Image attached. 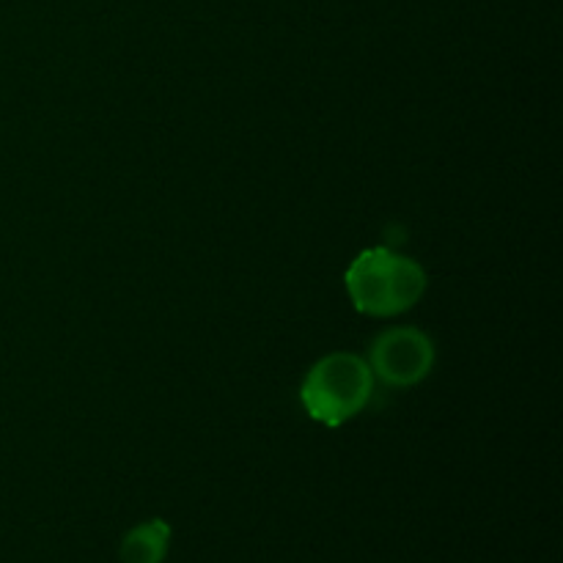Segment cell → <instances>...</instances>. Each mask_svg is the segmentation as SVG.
<instances>
[{"mask_svg":"<svg viewBox=\"0 0 563 563\" xmlns=\"http://www.w3.org/2000/svg\"><path fill=\"white\" fill-rule=\"evenodd\" d=\"M170 548V526L163 520H148L132 528L121 542L124 563H163Z\"/></svg>","mask_w":563,"mask_h":563,"instance_id":"4","label":"cell"},{"mask_svg":"<svg viewBox=\"0 0 563 563\" xmlns=\"http://www.w3.org/2000/svg\"><path fill=\"white\" fill-rule=\"evenodd\" d=\"M374 396V374L366 357L330 352L308 368L300 385V401L313 421L344 427L366 410Z\"/></svg>","mask_w":563,"mask_h":563,"instance_id":"2","label":"cell"},{"mask_svg":"<svg viewBox=\"0 0 563 563\" xmlns=\"http://www.w3.org/2000/svg\"><path fill=\"white\" fill-rule=\"evenodd\" d=\"M352 306L366 317H399L427 291V273L410 256L390 247H368L344 275Z\"/></svg>","mask_w":563,"mask_h":563,"instance_id":"1","label":"cell"},{"mask_svg":"<svg viewBox=\"0 0 563 563\" xmlns=\"http://www.w3.org/2000/svg\"><path fill=\"white\" fill-rule=\"evenodd\" d=\"M438 361L434 341L418 328H390L374 339L368 366L390 388H412L429 377Z\"/></svg>","mask_w":563,"mask_h":563,"instance_id":"3","label":"cell"}]
</instances>
